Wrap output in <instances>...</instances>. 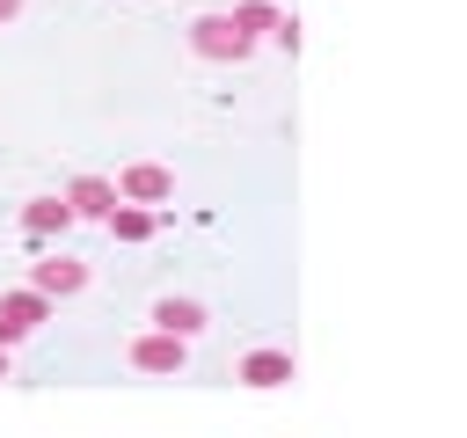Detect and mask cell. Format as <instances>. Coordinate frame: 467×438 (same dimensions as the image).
I'll list each match as a JSON object with an SVG mask.
<instances>
[{
	"instance_id": "9c48e42d",
	"label": "cell",
	"mask_w": 467,
	"mask_h": 438,
	"mask_svg": "<svg viewBox=\"0 0 467 438\" xmlns=\"http://www.w3.org/2000/svg\"><path fill=\"white\" fill-rule=\"evenodd\" d=\"M66 204H73V219H109L117 182H109V175H73V182H66Z\"/></svg>"
},
{
	"instance_id": "30bf717a",
	"label": "cell",
	"mask_w": 467,
	"mask_h": 438,
	"mask_svg": "<svg viewBox=\"0 0 467 438\" xmlns=\"http://www.w3.org/2000/svg\"><path fill=\"white\" fill-rule=\"evenodd\" d=\"M102 226H109L117 241H131V248H139V241H153V226H161V212H153V204H131V197H117Z\"/></svg>"
},
{
	"instance_id": "3957f363",
	"label": "cell",
	"mask_w": 467,
	"mask_h": 438,
	"mask_svg": "<svg viewBox=\"0 0 467 438\" xmlns=\"http://www.w3.org/2000/svg\"><path fill=\"white\" fill-rule=\"evenodd\" d=\"M234 380H241V387H292V380H299V358H292L285 343H255V350L234 365Z\"/></svg>"
},
{
	"instance_id": "8fae6325",
	"label": "cell",
	"mask_w": 467,
	"mask_h": 438,
	"mask_svg": "<svg viewBox=\"0 0 467 438\" xmlns=\"http://www.w3.org/2000/svg\"><path fill=\"white\" fill-rule=\"evenodd\" d=\"M234 22H241L255 44H263V36L277 29V0H234Z\"/></svg>"
},
{
	"instance_id": "4fadbf2b",
	"label": "cell",
	"mask_w": 467,
	"mask_h": 438,
	"mask_svg": "<svg viewBox=\"0 0 467 438\" xmlns=\"http://www.w3.org/2000/svg\"><path fill=\"white\" fill-rule=\"evenodd\" d=\"M15 15H22V0H0V29H7V22H15Z\"/></svg>"
},
{
	"instance_id": "7a4b0ae2",
	"label": "cell",
	"mask_w": 467,
	"mask_h": 438,
	"mask_svg": "<svg viewBox=\"0 0 467 438\" xmlns=\"http://www.w3.org/2000/svg\"><path fill=\"white\" fill-rule=\"evenodd\" d=\"M131 372H153V380H175L182 365H190V336H175V328H146V336H131Z\"/></svg>"
},
{
	"instance_id": "52a82bcc",
	"label": "cell",
	"mask_w": 467,
	"mask_h": 438,
	"mask_svg": "<svg viewBox=\"0 0 467 438\" xmlns=\"http://www.w3.org/2000/svg\"><path fill=\"white\" fill-rule=\"evenodd\" d=\"M153 328L204 336V328H212V307H204V299H190V292H161V299H153Z\"/></svg>"
},
{
	"instance_id": "7c38bea8",
	"label": "cell",
	"mask_w": 467,
	"mask_h": 438,
	"mask_svg": "<svg viewBox=\"0 0 467 438\" xmlns=\"http://www.w3.org/2000/svg\"><path fill=\"white\" fill-rule=\"evenodd\" d=\"M270 44H277V51H299V15H277V29H270Z\"/></svg>"
},
{
	"instance_id": "277c9868",
	"label": "cell",
	"mask_w": 467,
	"mask_h": 438,
	"mask_svg": "<svg viewBox=\"0 0 467 438\" xmlns=\"http://www.w3.org/2000/svg\"><path fill=\"white\" fill-rule=\"evenodd\" d=\"M44 314H51V299H44L36 285H22V292H0V343L15 350L22 336H36V328H44Z\"/></svg>"
},
{
	"instance_id": "6da1fadb",
	"label": "cell",
	"mask_w": 467,
	"mask_h": 438,
	"mask_svg": "<svg viewBox=\"0 0 467 438\" xmlns=\"http://www.w3.org/2000/svg\"><path fill=\"white\" fill-rule=\"evenodd\" d=\"M190 51L212 58V66H241V58H255V36L234 22V7H212V15L190 22Z\"/></svg>"
},
{
	"instance_id": "ba28073f",
	"label": "cell",
	"mask_w": 467,
	"mask_h": 438,
	"mask_svg": "<svg viewBox=\"0 0 467 438\" xmlns=\"http://www.w3.org/2000/svg\"><path fill=\"white\" fill-rule=\"evenodd\" d=\"M66 226H73L66 190H51V197H29V204H22V234H29V241H58Z\"/></svg>"
},
{
	"instance_id": "5bb4252c",
	"label": "cell",
	"mask_w": 467,
	"mask_h": 438,
	"mask_svg": "<svg viewBox=\"0 0 467 438\" xmlns=\"http://www.w3.org/2000/svg\"><path fill=\"white\" fill-rule=\"evenodd\" d=\"M0 380H7V343H0Z\"/></svg>"
},
{
	"instance_id": "5b68a950",
	"label": "cell",
	"mask_w": 467,
	"mask_h": 438,
	"mask_svg": "<svg viewBox=\"0 0 467 438\" xmlns=\"http://www.w3.org/2000/svg\"><path fill=\"white\" fill-rule=\"evenodd\" d=\"M29 285L44 292V299H73V292H88V263L80 256H44V263H29Z\"/></svg>"
},
{
	"instance_id": "8992f818",
	"label": "cell",
	"mask_w": 467,
	"mask_h": 438,
	"mask_svg": "<svg viewBox=\"0 0 467 438\" xmlns=\"http://www.w3.org/2000/svg\"><path fill=\"white\" fill-rule=\"evenodd\" d=\"M117 197H131V204H168V197H175V175H168L161 161H131V168L117 175Z\"/></svg>"
}]
</instances>
